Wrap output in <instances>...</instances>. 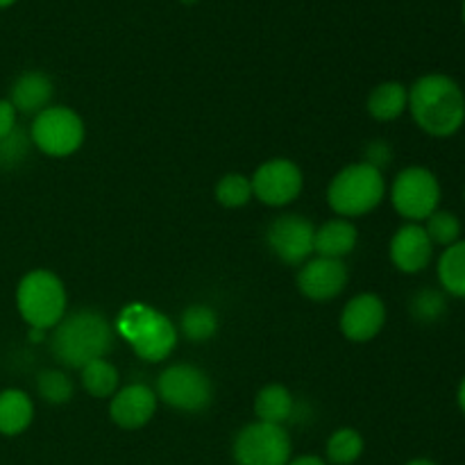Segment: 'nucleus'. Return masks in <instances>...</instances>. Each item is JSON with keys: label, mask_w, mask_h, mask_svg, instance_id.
Wrapping results in <instances>:
<instances>
[{"label": "nucleus", "mask_w": 465, "mask_h": 465, "mask_svg": "<svg viewBox=\"0 0 465 465\" xmlns=\"http://www.w3.org/2000/svg\"><path fill=\"white\" fill-rule=\"evenodd\" d=\"M252 195L268 207H286L302 193V171L291 159H268L254 171Z\"/></svg>", "instance_id": "9d476101"}, {"label": "nucleus", "mask_w": 465, "mask_h": 465, "mask_svg": "<svg viewBox=\"0 0 465 465\" xmlns=\"http://www.w3.org/2000/svg\"><path fill=\"white\" fill-rule=\"evenodd\" d=\"M66 289L53 271H30L16 289V307L23 321L36 330L50 331L66 316Z\"/></svg>", "instance_id": "39448f33"}, {"label": "nucleus", "mask_w": 465, "mask_h": 465, "mask_svg": "<svg viewBox=\"0 0 465 465\" xmlns=\"http://www.w3.org/2000/svg\"><path fill=\"white\" fill-rule=\"evenodd\" d=\"M461 18H463V23H465V0H463V5H461Z\"/></svg>", "instance_id": "4c0bfd02"}, {"label": "nucleus", "mask_w": 465, "mask_h": 465, "mask_svg": "<svg viewBox=\"0 0 465 465\" xmlns=\"http://www.w3.org/2000/svg\"><path fill=\"white\" fill-rule=\"evenodd\" d=\"M45 334H48L45 330H36V327H30V331H27V339H30L32 343H41V341H45Z\"/></svg>", "instance_id": "473e14b6"}, {"label": "nucleus", "mask_w": 465, "mask_h": 465, "mask_svg": "<svg viewBox=\"0 0 465 465\" xmlns=\"http://www.w3.org/2000/svg\"><path fill=\"white\" fill-rule=\"evenodd\" d=\"M116 331L134 350L136 357L150 363L168 359L177 345V330L171 318L150 304H127L118 316Z\"/></svg>", "instance_id": "7ed1b4c3"}, {"label": "nucleus", "mask_w": 465, "mask_h": 465, "mask_svg": "<svg viewBox=\"0 0 465 465\" xmlns=\"http://www.w3.org/2000/svg\"><path fill=\"white\" fill-rule=\"evenodd\" d=\"M386 325L384 300L375 293H359L345 304L341 313V331L354 343L375 339Z\"/></svg>", "instance_id": "ddd939ff"}, {"label": "nucleus", "mask_w": 465, "mask_h": 465, "mask_svg": "<svg viewBox=\"0 0 465 465\" xmlns=\"http://www.w3.org/2000/svg\"><path fill=\"white\" fill-rule=\"evenodd\" d=\"M32 148V139L25 130L16 127L12 134H7L5 139H0V168L9 171V168L21 166L27 159Z\"/></svg>", "instance_id": "c85d7f7f"}, {"label": "nucleus", "mask_w": 465, "mask_h": 465, "mask_svg": "<svg viewBox=\"0 0 465 465\" xmlns=\"http://www.w3.org/2000/svg\"><path fill=\"white\" fill-rule=\"evenodd\" d=\"M54 95V84L44 71H25L14 80L9 89V103L21 114H41L50 107Z\"/></svg>", "instance_id": "dca6fc26"}, {"label": "nucleus", "mask_w": 465, "mask_h": 465, "mask_svg": "<svg viewBox=\"0 0 465 465\" xmlns=\"http://www.w3.org/2000/svg\"><path fill=\"white\" fill-rule=\"evenodd\" d=\"M313 236H316L313 223L298 213L277 216L266 230L268 248L280 262L289 263V266H300L312 257Z\"/></svg>", "instance_id": "9b49d317"}, {"label": "nucleus", "mask_w": 465, "mask_h": 465, "mask_svg": "<svg viewBox=\"0 0 465 465\" xmlns=\"http://www.w3.org/2000/svg\"><path fill=\"white\" fill-rule=\"evenodd\" d=\"M157 398L177 411L200 413L212 404L213 386L200 368L175 363L159 375Z\"/></svg>", "instance_id": "0eeeda50"}, {"label": "nucleus", "mask_w": 465, "mask_h": 465, "mask_svg": "<svg viewBox=\"0 0 465 465\" xmlns=\"http://www.w3.org/2000/svg\"><path fill=\"white\" fill-rule=\"evenodd\" d=\"M409 312L416 318L420 325H431L439 318L445 316L448 312V302H445V295L439 289H422L409 302Z\"/></svg>", "instance_id": "bb28decb"}, {"label": "nucleus", "mask_w": 465, "mask_h": 465, "mask_svg": "<svg viewBox=\"0 0 465 465\" xmlns=\"http://www.w3.org/2000/svg\"><path fill=\"white\" fill-rule=\"evenodd\" d=\"M409 112L413 121L430 136L457 134L465 123L463 89L443 73H430L413 82L409 89Z\"/></svg>", "instance_id": "f257e3e1"}, {"label": "nucleus", "mask_w": 465, "mask_h": 465, "mask_svg": "<svg viewBox=\"0 0 465 465\" xmlns=\"http://www.w3.org/2000/svg\"><path fill=\"white\" fill-rule=\"evenodd\" d=\"M180 3H182V5H186V7H191V5H198L200 0H180Z\"/></svg>", "instance_id": "e433bc0d"}, {"label": "nucleus", "mask_w": 465, "mask_h": 465, "mask_svg": "<svg viewBox=\"0 0 465 465\" xmlns=\"http://www.w3.org/2000/svg\"><path fill=\"white\" fill-rule=\"evenodd\" d=\"M391 262L398 271L407 272V275H416V272L425 271L430 266L431 257H434V243L427 236L425 227L420 223H409L402 225L391 239Z\"/></svg>", "instance_id": "2eb2a0df"}, {"label": "nucleus", "mask_w": 465, "mask_h": 465, "mask_svg": "<svg viewBox=\"0 0 465 465\" xmlns=\"http://www.w3.org/2000/svg\"><path fill=\"white\" fill-rule=\"evenodd\" d=\"M14 3H16V0H0V9H5V7H12Z\"/></svg>", "instance_id": "c9c22d12"}, {"label": "nucleus", "mask_w": 465, "mask_h": 465, "mask_svg": "<svg viewBox=\"0 0 465 465\" xmlns=\"http://www.w3.org/2000/svg\"><path fill=\"white\" fill-rule=\"evenodd\" d=\"M16 116L18 112L14 109V104L9 100H0V139L16 130Z\"/></svg>", "instance_id": "7c9ffc66"}, {"label": "nucleus", "mask_w": 465, "mask_h": 465, "mask_svg": "<svg viewBox=\"0 0 465 465\" xmlns=\"http://www.w3.org/2000/svg\"><path fill=\"white\" fill-rule=\"evenodd\" d=\"M357 227L348 218H334L325 225L316 227L313 236V252L327 259H345L357 248Z\"/></svg>", "instance_id": "f3484780"}, {"label": "nucleus", "mask_w": 465, "mask_h": 465, "mask_svg": "<svg viewBox=\"0 0 465 465\" xmlns=\"http://www.w3.org/2000/svg\"><path fill=\"white\" fill-rule=\"evenodd\" d=\"M457 402H459V409H461V411H463V416H465V377H463V380H461V384H459Z\"/></svg>", "instance_id": "72a5a7b5"}, {"label": "nucleus", "mask_w": 465, "mask_h": 465, "mask_svg": "<svg viewBox=\"0 0 465 465\" xmlns=\"http://www.w3.org/2000/svg\"><path fill=\"white\" fill-rule=\"evenodd\" d=\"M32 145L48 157H68L84 143V123L68 107H45L30 127Z\"/></svg>", "instance_id": "423d86ee"}, {"label": "nucleus", "mask_w": 465, "mask_h": 465, "mask_svg": "<svg viewBox=\"0 0 465 465\" xmlns=\"http://www.w3.org/2000/svg\"><path fill=\"white\" fill-rule=\"evenodd\" d=\"M36 391L48 404H66L73 398V381L62 371H44L36 377Z\"/></svg>", "instance_id": "cd10ccee"}, {"label": "nucleus", "mask_w": 465, "mask_h": 465, "mask_svg": "<svg viewBox=\"0 0 465 465\" xmlns=\"http://www.w3.org/2000/svg\"><path fill=\"white\" fill-rule=\"evenodd\" d=\"M80 372L82 386H84V391L91 398H112L118 391V380H121V377H118L116 366H114L112 361H107V357L86 363Z\"/></svg>", "instance_id": "4be33fe9"}, {"label": "nucleus", "mask_w": 465, "mask_h": 465, "mask_svg": "<svg viewBox=\"0 0 465 465\" xmlns=\"http://www.w3.org/2000/svg\"><path fill=\"white\" fill-rule=\"evenodd\" d=\"M391 157H393V150H391V145L386 143V141H371L366 148V163H371V166L375 168H384L389 166Z\"/></svg>", "instance_id": "c756f323"}, {"label": "nucleus", "mask_w": 465, "mask_h": 465, "mask_svg": "<svg viewBox=\"0 0 465 465\" xmlns=\"http://www.w3.org/2000/svg\"><path fill=\"white\" fill-rule=\"evenodd\" d=\"M180 330L193 343H207L218 331V313L207 304H191L182 312Z\"/></svg>", "instance_id": "5701e85b"}, {"label": "nucleus", "mask_w": 465, "mask_h": 465, "mask_svg": "<svg viewBox=\"0 0 465 465\" xmlns=\"http://www.w3.org/2000/svg\"><path fill=\"white\" fill-rule=\"evenodd\" d=\"M425 232L430 236V241L434 245H443L450 248L457 241H461V221L457 218V213L443 212V209H436L430 218L425 221Z\"/></svg>", "instance_id": "a878e982"}, {"label": "nucleus", "mask_w": 465, "mask_h": 465, "mask_svg": "<svg viewBox=\"0 0 465 465\" xmlns=\"http://www.w3.org/2000/svg\"><path fill=\"white\" fill-rule=\"evenodd\" d=\"M348 286V266L343 259L316 257L304 262L298 272V289L313 302H327L341 295Z\"/></svg>", "instance_id": "f8f14e48"}, {"label": "nucleus", "mask_w": 465, "mask_h": 465, "mask_svg": "<svg viewBox=\"0 0 465 465\" xmlns=\"http://www.w3.org/2000/svg\"><path fill=\"white\" fill-rule=\"evenodd\" d=\"M232 457L236 465H289L291 439L284 427L250 422L236 434Z\"/></svg>", "instance_id": "1a4fd4ad"}, {"label": "nucleus", "mask_w": 465, "mask_h": 465, "mask_svg": "<svg viewBox=\"0 0 465 465\" xmlns=\"http://www.w3.org/2000/svg\"><path fill=\"white\" fill-rule=\"evenodd\" d=\"M216 200L227 209H239L243 204H248L252 195V182L250 177L241 175V173H227L218 180L216 184Z\"/></svg>", "instance_id": "393cba45"}, {"label": "nucleus", "mask_w": 465, "mask_h": 465, "mask_svg": "<svg viewBox=\"0 0 465 465\" xmlns=\"http://www.w3.org/2000/svg\"><path fill=\"white\" fill-rule=\"evenodd\" d=\"M384 193L386 182L380 168L357 162L336 173L327 189V203L341 218H357L380 207Z\"/></svg>", "instance_id": "20e7f679"}, {"label": "nucleus", "mask_w": 465, "mask_h": 465, "mask_svg": "<svg viewBox=\"0 0 465 465\" xmlns=\"http://www.w3.org/2000/svg\"><path fill=\"white\" fill-rule=\"evenodd\" d=\"M157 411V393L145 384H130L118 389L109 402V416L121 430H141Z\"/></svg>", "instance_id": "4468645a"}, {"label": "nucleus", "mask_w": 465, "mask_h": 465, "mask_svg": "<svg viewBox=\"0 0 465 465\" xmlns=\"http://www.w3.org/2000/svg\"><path fill=\"white\" fill-rule=\"evenodd\" d=\"M289 465H327V461H322L321 457H313V454H307V457L293 459V461H289Z\"/></svg>", "instance_id": "2f4dec72"}, {"label": "nucleus", "mask_w": 465, "mask_h": 465, "mask_svg": "<svg viewBox=\"0 0 465 465\" xmlns=\"http://www.w3.org/2000/svg\"><path fill=\"white\" fill-rule=\"evenodd\" d=\"M404 465H439L436 461H431V459H425V457H420V459H411V461H407Z\"/></svg>", "instance_id": "f704fd0d"}, {"label": "nucleus", "mask_w": 465, "mask_h": 465, "mask_svg": "<svg viewBox=\"0 0 465 465\" xmlns=\"http://www.w3.org/2000/svg\"><path fill=\"white\" fill-rule=\"evenodd\" d=\"M35 420L32 398L21 389L0 391V434L18 436Z\"/></svg>", "instance_id": "a211bd4d"}, {"label": "nucleus", "mask_w": 465, "mask_h": 465, "mask_svg": "<svg viewBox=\"0 0 465 465\" xmlns=\"http://www.w3.org/2000/svg\"><path fill=\"white\" fill-rule=\"evenodd\" d=\"M363 454V436L352 427H341L327 440V461L331 465H352Z\"/></svg>", "instance_id": "b1692460"}, {"label": "nucleus", "mask_w": 465, "mask_h": 465, "mask_svg": "<svg viewBox=\"0 0 465 465\" xmlns=\"http://www.w3.org/2000/svg\"><path fill=\"white\" fill-rule=\"evenodd\" d=\"M439 282L445 293L465 298V239L445 248L440 254Z\"/></svg>", "instance_id": "412c9836"}, {"label": "nucleus", "mask_w": 465, "mask_h": 465, "mask_svg": "<svg viewBox=\"0 0 465 465\" xmlns=\"http://www.w3.org/2000/svg\"><path fill=\"white\" fill-rule=\"evenodd\" d=\"M254 413L259 422L284 427V422L293 420L295 400L286 386L268 384L254 398Z\"/></svg>", "instance_id": "6ab92c4d"}, {"label": "nucleus", "mask_w": 465, "mask_h": 465, "mask_svg": "<svg viewBox=\"0 0 465 465\" xmlns=\"http://www.w3.org/2000/svg\"><path fill=\"white\" fill-rule=\"evenodd\" d=\"M391 200L400 216L411 223H422L439 209L440 184L430 168L409 166L395 177Z\"/></svg>", "instance_id": "6e6552de"}, {"label": "nucleus", "mask_w": 465, "mask_h": 465, "mask_svg": "<svg viewBox=\"0 0 465 465\" xmlns=\"http://www.w3.org/2000/svg\"><path fill=\"white\" fill-rule=\"evenodd\" d=\"M116 330L94 309L66 313L50 336V350L62 366L82 371L86 363L104 359L114 348Z\"/></svg>", "instance_id": "f03ea898"}, {"label": "nucleus", "mask_w": 465, "mask_h": 465, "mask_svg": "<svg viewBox=\"0 0 465 465\" xmlns=\"http://www.w3.org/2000/svg\"><path fill=\"white\" fill-rule=\"evenodd\" d=\"M409 109V89L402 82H381L368 95V112L375 121H395Z\"/></svg>", "instance_id": "aec40b11"}]
</instances>
